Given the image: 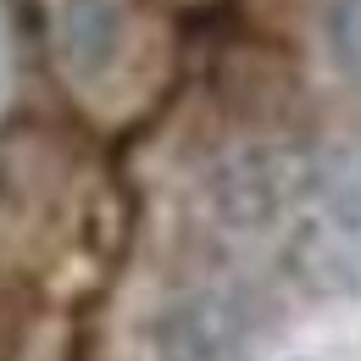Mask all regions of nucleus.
Listing matches in <instances>:
<instances>
[{
  "label": "nucleus",
  "instance_id": "1",
  "mask_svg": "<svg viewBox=\"0 0 361 361\" xmlns=\"http://www.w3.org/2000/svg\"><path fill=\"white\" fill-rule=\"evenodd\" d=\"M306 178H312V156L272 139H250V145H233L223 161H212L206 212L228 233H262L306 200Z\"/></svg>",
  "mask_w": 361,
  "mask_h": 361
},
{
  "label": "nucleus",
  "instance_id": "3",
  "mask_svg": "<svg viewBox=\"0 0 361 361\" xmlns=\"http://www.w3.org/2000/svg\"><path fill=\"white\" fill-rule=\"evenodd\" d=\"M283 267L295 272V283L306 295L345 300L361 289V233L322 217L317 206H300V217L289 228V245H283Z\"/></svg>",
  "mask_w": 361,
  "mask_h": 361
},
{
  "label": "nucleus",
  "instance_id": "2",
  "mask_svg": "<svg viewBox=\"0 0 361 361\" xmlns=\"http://www.w3.org/2000/svg\"><path fill=\"white\" fill-rule=\"evenodd\" d=\"M256 345V306L250 295L200 283L167 300L150 322V356L156 361H245Z\"/></svg>",
  "mask_w": 361,
  "mask_h": 361
},
{
  "label": "nucleus",
  "instance_id": "5",
  "mask_svg": "<svg viewBox=\"0 0 361 361\" xmlns=\"http://www.w3.org/2000/svg\"><path fill=\"white\" fill-rule=\"evenodd\" d=\"M322 39L334 50L339 73L361 78V0H328L322 6Z\"/></svg>",
  "mask_w": 361,
  "mask_h": 361
},
{
  "label": "nucleus",
  "instance_id": "4",
  "mask_svg": "<svg viewBox=\"0 0 361 361\" xmlns=\"http://www.w3.org/2000/svg\"><path fill=\"white\" fill-rule=\"evenodd\" d=\"M128 39V23H123V6L117 0H61L56 11V45L73 78H106L123 56Z\"/></svg>",
  "mask_w": 361,
  "mask_h": 361
}]
</instances>
